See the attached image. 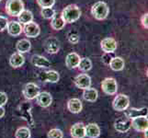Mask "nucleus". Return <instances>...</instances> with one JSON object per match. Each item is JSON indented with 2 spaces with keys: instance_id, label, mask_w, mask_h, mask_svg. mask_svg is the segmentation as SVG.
I'll return each mask as SVG.
<instances>
[{
  "instance_id": "nucleus-1",
  "label": "nucleus",
  "mask_w": 148,
  "mask_h": 138,
  "mask_svg": "<svg viewBox=\"0 0 148 138\" xmlns=\"http://www.w3.org/2000/svg\"><path fill=\"white\" fill-rule=\"evenodd\" d=\"M61 15L65 23H73L79 19L81 16V10L76 5H69L63 9Z\"/></svg>"
},
{
  "instance_id": "nucleus-2",
  "label": "nucleus",
  "mask_w": 148,
  "mask_h": 138,
  "mask_svg": "<svg viewBox=\"0 0 148 138\" xmlns=\"http://www.w3.org/2000/svg\"><path fill=\"white\" fill-rule=\"evenodd\" d=\"M109 12H110V9H109L108 5L102 1H99L95 3L92 6V8H91V13H92L93 17L98 20L105 19L108 17Z\"/></svg>"
},
{
  "instance_id": "nucleus-3",
  "label": "nucleus",
  "mask_w": 148,
  "mask_h": 138,
  "mask_svg": "<svg viewBox=\"0 0 148 138\" xmlns=\"http://www.w3.org/2000/svg\"><path fill=\"white\" fill-rule=\"evenodd\" d=\"M32 104L28 101H22L21 103L19 104L18 108V111L19 113V116L21 117L23 120L26 121L29 126L33 127L34 126V120L32 118Z\"/></svg>"
},
{
  "instance_id": "nucleus-4",
  "label": "nucleus",
  "mask_w": 148,
  "mask_h": 138,
  "mask_svg": "<svg viewBox=\"0 0 148 138\" xmlns=\"http://www.w3.org/2000/svg\"><path fill=\"white\" fill-rule=\"evenodd\" d=\"M24 10L22 0H8L6 4V11L11 17H18Z\"/></svg>"
},
{
  "instance_id": "nucleus-5",
  "label": "nucleus",
  "mask_w": 148,
  "mask_h": 138,
  "mask_svg": "<svg viewBox=\"0 0 148 138\" xmlns=\"http://www.w3.org/2000/svg\"><path fill=\"white\" fill-rule=\"evenodd\" d=\"M130 103L129 97L124 94H119L115 97L112 102V107L117 111H124L126 109H128Z\"/></svg>"
},
{
  "instance_id": "nucleus-6",
  "label": "nucleus",
  "mask_w": 148,
  "mask_h": 138,
  "mask_svg": "<svg viewBox=\"0 0 148 138\" xmlns=\"http://www.w3.org/2000/svg\"><path fill=\"white\" fill-rule=\"evenodd\" d=\"M101 89L104 93H106L107 95H114L117 93L118 86H117V82L114 78H107L102 81Z\"/></svg>"
},
{
  "instance_id": "nucleus-7",
  "label": "nucleus",
  "mask_w": 148,
  "mask_h": 138,
  "mask_svg": "<svg viewBox=\"0 0 148 138\" xmlns=\"http://www.w3.org/2000/svg\"><path fill=\"white\" fill-rule=\"evenodd\" d=\"M40 93V88L34 83H28L24 86L22 94L29 100L36 99V97Z\"/></svg>"
},
{
  "instance_id": "nucleus-8",
  "label": "nucleus",
  "mask_w": 148,
  "mask_h": 138,
  "mask_svg": "<svg viewBox=\"0 0 148 138\" xmlns=\"http://www.w3.org/2000/svg\"><path fill=\"white\" fill-rule=\"evenodd\" d=\"M132 127V120L126 116L120 117L114 122V128L119 133H127Z\"/></svg>"
},
{
  "instance_id": "nucleus-9",
  "label": "nucleus",
  "mask_w": 148,
  "mask_h": 138,
  "mask_svg": "<svg viewBox=\"0 0 148 138\" xmlns=\"http://www.w3.org/2000/svg\"><path fill=\"white\" fill-rule=\"evenodd\" d=\"M132 126L137 132H145L148 128L147 116H139L132 119Z\"/></svg>"
},
{
  "instance_id": "nucleus-10",
  "label": "nucleus",
  "mask_w": 148,
  "mask_h": 138,
  "mask_svg": "<svg viewBox=\"0 0 148 138\" xmlns=\"http://www.w3.org/2000/svg\"><path fill=\"white\" fill-rule=\"evenodd\" d=\"M75 85L77 87L78 89H86L90 88L91 86V78L88 75L86 74H80L76 76L74 79Z\"/></svg>"
},
{
  "instance_id": "nucleus-11",
  "label": "nucleus",
  "mask_w": 148,
  "mask_h": 138,
  "mask_svg": "<svg viewBox=\"0 0 148 138\" xmlns=\"http://www.w3.org/2000/svg\"><path fill=\"white\" fill-rule=\"evenodd\" d=\"M44 49L45 51L51 54H54L58 53L60 49V43L55 37H49L44 43Z\"/></svg>"
},
{
  "instance_id": "nucleus-12",
  "label": "nucleus",
  "mask_w": 148,
  "mask_h": 138,
  "mask_svg": "<svg viewBox=\"0 0 148 138\" xmlns=\"http://www.w3.org/2000/svg\"><path fill=\"white\" fill-rule=\"evenodd\" d=\"M23 32L25 35L29 38H36L39 36L40 30V27L38 26V24L32 21L28 24H25V26L23 28Z\"/></svg>"
},
{
  "instance_id": "nucleus-13",
  "label": "nucleus",
  "mask_w": 148,
  "mask_h": 138,
  "mask_svg": "<svg viewBox=\"0 0 148 138\" xmlns=\"http://www.w3.org/2000/svg\"><path fill=\"white\" fill-rule=\"evenodd\" d=\"M101 49L104 53L112 54L117 49V42L113 38H105L101 41Z\"/></svg>"
},
{
  "instance_id": "nucleus-14",
  "label": "nucleus",
  "mask_w": 148,
  "mask_h": 138,
  "mask_svg": "<svg viewBox=\"0 0 148 138\" xmlns=\"http://www.w3.org/2000/svg\"><path fill=\"white\" fill-rule=\"evenodd\" d=\"M37 100V103L42 107V108H47L51 104H52L53 101V98L51 94L47 91H43V92H40L38 94V96L36 97Z\"/></svg>"
},
{
  "instance_id": "nucleus-15",
  "label": "nucleus",
  "mask_w": 148,
  "mask_h": 138,
  "mask_svg": "<svg viewBox=\"0 0 148 138\" xmlns=\"http://www.w3.org/2000/svg\"><path fill=\"white\" fill-rule=\"evenodd\" d=\"M70 134L73 138H85L86 131L85 125L82 122H76L70 129Z\"/></svg>"
},
{
  "instance_id": "nucleus-16",
  "label": "nucleus",
  "mask_w": 148,
  "mask_h": 138,
  "mask_svg": "<svg viewBox=\"0 0 148 138\" xmlns=\"http://www.w3.org/2000/svg\"><path fill=\"white\" fill-rule=\"evenodd\" d=\"M40 80L44 81V82L56 83V82H58L60 76H59V74L56 72V71L50 70V71H46V72L40 73Z\"/></svg>"
},
{
  "instance_id": "nucleus-17",
  "label": "nucleus",
  "mask_w": 148,
  "mask_h": 138,
  "mask_svg": "<svg viewBox=\"0 0 148 138\" xmlns=\"http://www.w3.org/2000/svg\"><path fill=\"white\" fill-rule=\"evenodd\" d=\"M7 30L9 35H11L13 37H17L18 35L21 34L23 32V28L21 26V24L18 21H10L8 23Z\"/></svg>"
},
{
  "instance_id": "nucleus-18",
  "label": "nucleus",
  "mask_w": 148,
  "mask_h": 138,
  "mask_svg": "<svg viewBox=\"0 0 148 138\" xmlns=\"http://www.w3.org/2000/svg\"><path fill=\"white\" fill-rule=\"evenodd\" d=\"M32 63L33 65L37 66V67L40 68H47L51 66L50 61L45 58L44 56L39 55V54H34L32 57Z\"/></svg>"
},
{
  "instance_id": "nucleus-19",
  "label": "nucleus",
  "mask_w": 148,
  "mask_h": 138,
  "mask_svg": "<svg viewBox=\"0 0 148 138\" xmlns=\"http://www.w3.org/2000/svg\"><path fill=\"white\" fill-rule=\"evenodd\" d=\"M124 115L131 120L139 116H147V108H142V109L131 108L129 110L126 109L124 111Z\"/></svg>"
},
{
  "instance_id": "nucleus-20",
  "label": "nucleus",
  "mask_w": 148,
  "mask_h": 138,
  "mask_svg": "<svg viewBox=\"0 0 148 138\" xmlns=\"http://www.w3.org/2000/svg\"><path fill=\"white\" fill-rule=\"evenodd\" d=\"M80 56L76 53H70L66 56L65 59V64L66 66L69 69H75L78 66L79 61H80Z\"/></svg>"
},
{
  "instance_id": "nucleus-21",
  "label": "nucleus",
  "mask_w": 148,
  "mask_h": 138,
  "mask_svg": "<svg viewBox=\"0 0 148 138\" xmlns=\"http://www.w3.org/2000/svg\"><path fill=\"white\" fill-rule=\"evenodd\" d=\"M86 136L89 138H98L100 135V129L97 124H89L85 126Z\"/></svg>"
},
{
  "instance_id": "nucleus-22",
  "label": "nucleus",
  "mask_w": 148,
  "mask_h": 138,
  "mask_svg": "<svg viewBox=\"0 0 148 138\" xmlns=\"http://www.w3.org/2000/svg\"><path fill=\"white\" fill-rule=\"evenodd\" d=\"M24 62H25V57L20 53H15L9 58V64L14 68L20 67L21 65H23Z\"/></svg>"
},
{
  "instance_id": "nucleus-23",
  "label": "nucleus",
  "mask_w": 148,
  "mask_h": 138,
  "mask_svg": "<svg viewBox=\"0 0 148 138\" xmlns=\"http://www.w3.org/2000/svg\"><path fill=\"white\" fill-rule=\"evenodd\" d=\"M67 108L72 113H79L82 111V102L79 99H71L67 102Z\"/></svg>"
},
{
  "instance_id": "nucleus-24",
  "label": "nucleus",
  "mask_w": 148,
  "mask_h": 138,
  "mask_svg": "<svg viewBox=\"0 0 148 138\" xmlns=\"http://www.w3.org/2000/svg\"><path fill=\"white\" fill-rule=\"evenodd\" d=\"M51 25H52V28L55 30H62L64 25H65V22L64 19L62 18V15L61 14H58L56 13L53 15V17L52 18V21H51Z\"/></svg>"
},
{
  "instance_id": "nucleus-25",
  "label": "nucleus",
  "mask_w": 148,
  "mask_h": 138,
  "mask_svg": "<svg viewBox=\"0 0 148 138\" xmlns=\"http://www.w3.org/2000/svg\"><path fill=\"white\" fill-rule=\"evenodd\" d=\"M98 96H99L98 90L95 89L88 88V89H84L83 98L86 101L94 102V101L97 100V99H98Z\"/></svg>"
},
{
  "instance_id": "nucleus-26",
  "label": "nucleus",
  "mask_w": 148,
  "mask_h": 138,
  "mask_svg": "<svg viewBox=\"0 0 148 138\" xmlns=\"http://www.w3.org/2000/svg\"><path fill=\"white\" fill-rule=\"evenodd\" d=\"M30 47H32V43H30V42H29V40H26V39L18 41L16 45L17 51L20 54L28 53L30 50Z\"/></svg>"
},
{
  "instance_id": "nucleus-27",
  "label": "nucleus",
  "mask_w": 148,
  "mask_h": 138,
  "mask_svg": "<svg viewBox=\"0 0 148 138\" xmlns=\"http://www.w3.org/2000/svg\"><path fill=\"white\" fill-rule=\"evenodd\" d=\"M124 60L121 57H113L111 59L110 66L113 71H121L124 68Z\"/></svg>"
},
{
  "instance_id": "nucleus-28",
  "label": "nucleus",
  "mask_w": 148,
  "mask_h": 138,
  "mask_svg": "<svg viewBox=\"0 0 148 138\" xmlns=\"http://www.w3.org/2000/svg\"><path fill=\"white\" fill-rule=\"evenodd\" d=\"M18 20L22 24H28L33 20V14L29 10H23V11L18 15Z\"/></svg>"
},
{
  "instance_id": "nucleus-29",
  "label": "nucleus",
  "mask_w": 148,
  "mask_h": 138,
  "mask_svg": "<svg viewBox=\"0 0 148 138\" xmlns=\"http://www.w3.org/2000/svg\"><path fill=\"white\" fill-rule=\"evenodd\" d=\"M77 67L81 71L88 72V71H89L91 68H92V63H91L90 59H88V58H82V59H80Z\"/></svg>"
},
{
  "instance_id": "nucleus-30",
  "label": "nucleus",
  "mask_w": 148,
  "mask_h": 138,
  "mask_svg": "<svg viewBox=\"0 0 148 138\" xmlns=\"http://www.w3.org/2000/svg\"><path fill=\"white\" fill-rule=\"evenodd\" d=\"M15 136H16V138H29L30 131L28 127H20L16 131Z\"/></svg>"
},
{
  "instance_id": "nucleus-31",
  "label": "nucleus",
  "mask_w": 148,
  "mask_h": 138,
  "mask_svg": "<svg viewBox=\"0 0 148 138\" xmlns=\"http://www.w3.org/2000/svg\"><path fill=\"white\" fill-rule=\"evenodd\" d=\"M40 14L42 16L46 19H50L53 17V15L55 14V11L53 8H42V11H40Z\"/></svg>"
},
{
  "instance_id": "nucleus-32",
  "label": "nucleus",
  "mask_w": 148,
  "mask_h": 138,
  "mask_svg": "<svg viewBox=\"0 0 148 138\" xmlns=\"http://www.w3.org/2000/svg\"><path fill=\"white\" fill-rule=\"evenodd\" d=\"M47 136H48V138H63L64 135H63V132L60 129L53 128V129H51L48 132Z\"/></svg>"
},
{
  "instance_id": "nucleus-33",
  "label": "nucleus",
  "mask_w": 148,
  "mask_h": 138,
  "mask_svg": "<svg viewBox=\"0 0 148 138\" xmlns=\"http://www.w3.org/2000/svg\"><path fill=\"white\" fill-rule=\"evenodd\" d=\"M37 3L40 8H53L55 0H37Z\"/></svg>"
},
{
  "instance_id": "nucleus-34",
  "label": "nucleus",
  "mask_w": 148,
  "mask_h": 138,
  "mask_svg": "<svg viewBox=\"0 0 148 138\" xmlns=\"http://www.w3.org/2000/svg\"><path fill=\"white\" fill-rule=\"evenodd\" d=\"M68 41L73 44H76L79 42V36L75 32H70L68 34Z\"/></svg>"
},
{
  "instance_id": "nucleus-35",
  "label": "nucleus",
  "mask_w": 148,
  "mask_h": 138,
  "mask_svg": "<svg viewBox=\"0 0 148 138\" xmlns=\"http://www.w3.org/2000/svg\"><path fill=\"white\" fill-rule=\"evenodd\" d=\"M8 23V19L6 17L0 16V32H3V30L7 29Z\"/></svg>"
},
{
  "instance_id": "nucleus-36",
  "label": "nucleus",
  "mask_w": 148,
  "mask_h": 138,
  "mask_svg": "<svg viewBox=\"0 0 148 138\" xmlns=\"http://www.w3.org/2000/svg\"><path fill=\"white\" fill-rule=\"evenodd\" d=\"M112 58H113V57H112V55L110 54L105 53L103 55H102L101 60H102V62H103L105 65H110V61H111Z\"/></svg>"
},
{
  "instance_id": "nucleus-37",
  "label": "nucleus",
  "mask_w": 148,
  "mask_h": 138,
  "mask_svg": "<svg viewBox=\"0 0 148 138\" xmlns=\"http://www.w3.org/2000/svg\"><path fill=\"white\" fill-rule=\"evenodd\" d=\"M8 101V96L5 92L0 91V106H4Z\"/></svg>"
},
{
  "instance_id": "nucleus-38",
  "label": "nucleus",
  "mask_w": 148,
  "mask_h": 138,
  "mask_svg": "<svg viewBox=\"0 0 148 138\" xmlns=\"http://www.w3.org/2000/svg\"><path fill=\"white\" fill-rule=\"evenodd\" d=\"M141 21H142L143 26H144L145 29H147L148 28V23H147V21H148V14L147 13L143 15V17L141 19Z\"/></svg>"
},
{
  "instance_id": "nucleus-39",
  "label": "nucleus",
  "mask_w": 148,
  "mask_h": 138,
  "mask_svg": "<svg viewBox=\"0 0 148 138\" xmlns=\"http://www.w3.org/2000/svg\"><path fill=\"white\" fill-rule=\"evenodd\" d=\"M5 115V110L3 108V106H0V119L3 118Z\"/></svg>"
},
{
  "instance_id": "nucleus-40",
  "label": "nucleus",
  "mask_w": 148,
  "mask_h": 138,
  "mask_svg": "<svg viewBox=\"0 0 148 138\" xmlns=\"http://www.w3.org/2000/svg\"><path fill=\"white\" fill-rule=\"evenodd\" d=\"M1 1H2V0H0V2H1Z\"/></svg>"
}]
</instances>
